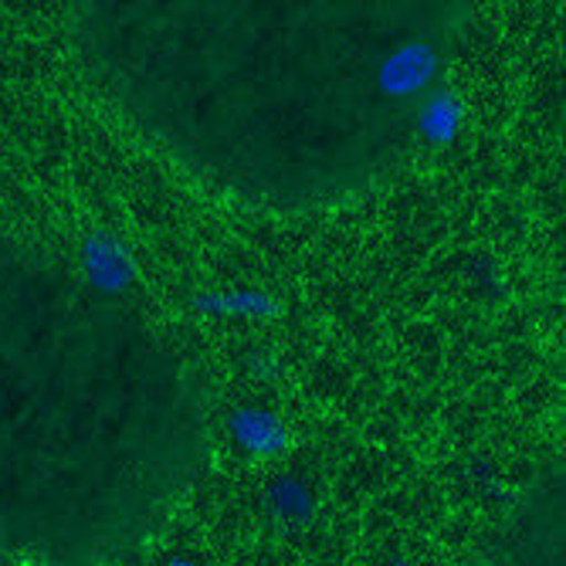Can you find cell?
<instances>
[{
    "instance_id": "6da1fadb",
    "label": "cell",
    "mask_w": 566,
    "mask_h": 566,
    "mask_svg": "<svg viewBox=\"0 0 566 566\" xmlns=\"http://www.w3.org/2000/svg\"><path fill=\"white\" fill-rule=\"evenodd\" d=\"M472 8L451 0H119L75 14L123 129L241 208L313 214L418 149Z\"/></svg>"
},
{
    "instance_id": "7a4b0ae2",
    "label": "cell",
    "mask_w": 566,
    "mask_h": 566,
    "mask_svg": "<svg viewBox=\"0 0 566 566\" xmlns=\"http://www.w3.org/2000/svg\"><path fill=\"white\" fill-rule=\"evenodd\" d=\"M208 454V400L157 326L55 254L0 238V559H133Z\"/></svg>"
}]
</instances>
